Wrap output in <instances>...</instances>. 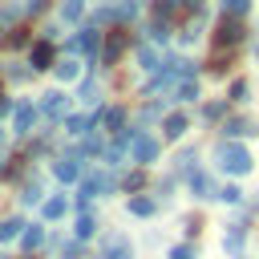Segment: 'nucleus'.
Segmentation results:
<instances>
[{
	"label": "nucleus",
	"mask_w": 259,
	"mask_h": 259,
	"mask_svg": "<svg viewBox=\"0 0 259 259\" xmlns=\"http://www.w3.org/2000/svg\"><path fill=\"white\" fill-rule=\"evenodd\" d=\"M81 12H85V0H65L61 4V16L65 20H81Z\"/></svg>",
	"instance_id": "18"
},
{
	"label": "nucleus",
	"mask_w": 259,
	"mask_h": 259,
	"mask_svg": "<svg viewBox=\"0 0 259 259\" xmlns=\"http://www.w3.org/2000/svg\"><path fill=\"white\" fill-rule=\"evenodd\" d=\"M138 61H142V69H158V53L154 49H138Z\"/></svg>",
	"instance_id": "25"
},
{
	"label": "nucleus",
	"mask_w": 259,
	"mask_h": 259,
	"mask_svg": "<svg viewBox=\"0 0 259 259\" xmlns=\"http://www.w3.org/2000/svg\"><path fill=\"white\" fill-rule=\"evenodd\" d=\"M53 174H57L61 182H77V178H81V166H77V158H61V162L53 166Z\"/></svg>",
	"instance_id": "7"
},
{
	"label": "nucleus",
	"mask_w": 259,
	"mask_h": 259,
	"mask_svg": "<svg viewBox=\"0 0 259 259\" xmlns=\"http://www.w3.org/2000/svg\"><path fill=\"white\" fill-rule=\"evenodd\" d=\"M223 134H227V138H247V134H255V125H251V121H243V117H235V121H227V125H223Z\"/></svg>",
	"instance_id": "13"
},
{
	"label": "nucleus",
	"mask_w": 259,
	"mask_h": 259,
	"mask_svg": "<svg viewBox=\"0 0 259 259\" xmlns=\"http://www.w3.org/2000/svg\"><path fill=\"white\" fill-rule=\"evenodd\" d=\"M65 109H69V97L65 93H45V113L49 117H65Z\"/></svg>",
	"instance_id": "9"
},
{
	"label": "nucleus",
	"mask_w": 259,
	"mask_h": 259,
	"mask_svg": "<svg viewBox=\"0 0 259 259\" xmlns=\"http://www.w3.org/2000/svg\"><path fill=\"white\" fill-rule=\"evenodd\" d=\"M130 146H134V162H142V166L158 162V142H154L150 134H134V138H130Z\"/></svg>",
	"instance_id": "2"
},
{
	"label": "nucleus",
	"mask_w": 259,
	"mask_h": 259,
	"mask_svg": "<svg viewBox=\"0 0 259 259\" xmlns=\"http://www.w3.org/2000/svg\"><path fill=\"white\" fill-rule=\"evenodd\" d=\"M219 198H223V202H239V198H243V190H239V186H223V190H219Z\"/></svg>",
	"instance_id": "31"
},
{
	"label": "nucleus",
	"mask_w": 259,
	"mask_h": 259,
	"mask_svg": "<svg viewBox=\"0 0 259 259\" xmlns=\"http://www.w3.org/2000/svg\"><path fill=\"white\" fill-rule=\"evenodd\" d=\"M198 97V81L194 77H182V85H178V101H194Z\"/></svg>",
	"instance_id": "16"
},
{
	"label": "nucleus",
	"mask_w": 259,
	"mask_h": 259,
	"mask_svg": "<svg viewBox=\"0 0 259 259\" xmlns=\"http://www.w3.org/2000/svg\"><path fill=\"white\" fill-rule=\"evenodd\" d=\"M178 8V0H158V16H170Z\"/></svg>",
	"instance_id": "34"
},
{
	"label": "nucleus",
	"mask_w": 259,
	"mask_h": 259,
	"mask_svg": "<svg viewBox=\"0 0 259 259\" xmlns=\"http://www.w3.org/2000/svg\"><path fill=\"white\" fill-rule=\"evenodd\" d=\"M194 162H198V154H194V150H182V154H178V170L194 174Z\"/></svg>",
	"instance_id": "22"
},
{
	"label": "nucleus",
	"mask_w": 259,
	"mask_h": 259,
	"mask_svg": "<svg viewBox=\"0 0 259 259\" xmlns=\"http://www.w3.org/2000/svg\"><path fill=\"white\" fill-rule=\"evenodd\" d=\"M121 49H125V32H113V36L105 40V49H101V65H117Z\"/></svg>",
	"instance_id": "6"
},
{
	"label": "nucleus",
	"mask_w": 259,
	"mask_h": 259,
	"mask_svg": "<svg viewBox=\"0 0 259 259\" xmlns=\"http://www.w3.org/2000/svg\"><path fill=\"white\" fill-rule=\"evenodd\" d=\"M65 214V198H49L45 202V219H61Z\"/></svg>",
	"instance_id": "23"
},
{
	"label": "nucleus",
	"mask_w": 259,
	"mask_h": 259,
	"mask_svg": "<svg viewBox=\"0 0 259 259\" xmlns=\"http://www.w3.org/2000/svg\"><path fill=\"white\" fill-rule=\"evenodd\" d=\"M20 239H24L28 251H36V247L45 243V227H28V231H20Z\"/></svg>",
	"instance_id": "15"
},
{
	"label": "nucleus",
	"mask_w": 259,
	"mask_h": 259,
	"mask_svg": "<svg viewBox=\"0 0 259 259\" xmlns=\"http://www.w3.org/2000/svg\"><path fill=\"white\" fill-rule=\"evenodd\" d=\"M32 117H36V109H32V101H24V105H16V134H28V125H32Z\"/></svg>",
	"instance_id": "12"
},
{
	"label": "nucleus",
	"mask_w": 259,
	"mask_h": 259,
	"mask_svg": "<svg viewBox=\"0 0 259 259\" xmlns=\"http://www.w3.org/2000/svg\"><path fill=\"white\" fill-rule=\"evenodd\" d=\"M186 130H190V121H186L182 113H170V117H166V130H162V134H166L170 142H178V138H182Z\"/></svg>",
	"instance_id": "10"
},
{
	"label": "nucleus",
	"mask_w": 259,
	"mask_h": 259,
	"mask_svg": "<svg viewBox=\"0 0 259 259\" xmlns=\"http://www.w3.org/2000/svg\"><path fill=\"white\" fill-rule=\"evenodd\" d=\"M190 194H194V198H219V194H214V186H210V178H206V174H198V170L190 174Z\"/></svg>",
	"instance_id": "8"
},
{
	"label": "nucleus",
	"mask_w": 259,
	"mask_h": 259,
	"mask_svg": "<svg viewBox=\"0 0 259 259\" xmlns=\"http://www.w3.org/2000/svg\"><path fill=\"white\" fill-rule=\"evenodd\" d=\"M247 4H251V0H223V12L239 16V12H247Z\"/></svg>",
	"instance_id": "29"
},
{
	"label": "nucleus",
	"mask_w": 259,
	"mask_h": 259,
	"mask_svg": "<svg viewBox=\"0 0 259 259\" xmlns=\"http://www.w3.org/2000/svg\"><path fill=\"white\" fill-rule=\"evenodd\" d=\"M142 182H146V178H142V174H130V178H125V190H138V186H142Z\"/></svg>",
	"instance_id": "37"
},
{
	"label": "nucleus",
	"mask_w": 259,
	"mask_h": 259,
	"mask_svg": "<svg viewBox=\"0 0 259 259\" xmlns=\"http://www.w3.org/2000/svg\"><path fill=\"white\" fill-rule=\"evenodd\" d=\"M77 77V61H61L57 65V81H73Z\"/></svg>",
	"instance_id": "21"
},
{
	"label": "nucleus",
	"mask_w": 259,
	"mask_h": 259,
	"mask_svg": "<svg viewBox=\"0 0 259 259\" xmlns=\"http://www.w3.org/2000/svg\"><path fill=\"white\" fill-rule=\"evenodd\" d=\"M130 214H138V219L154 214V198H130Z\"/></svg>",
	"instance_id": "17"
},
{
	"label": "nucleus",
	"mask_w": 259,
	"mask_h": 259,
	"mask_svg": "<svg viewBox=\"0 0 259 259\" xmlns=\"http://www.w3.org/2000/svg\"><path fill=\"white\" fill-rule=\"evenodd\" d=\"M20 227H24L20 219H4V223H0V243H8V239H16V235H20Z\"/></svg>",
	"instance_id": "19"
},
{
	"label": "nucleus",
	"mask_w": 259,
	"mask_h": 259,
	"mask_svg": "<svg viewBox=\"0 0 259 259\" xmlns=\"http://www.w3.org/2000/svg\"><path fill=\"white\" fill-rule=\"evenodd\" d=\"M16 20V8H0V28H8Z\"/></svg>",
	"instance_id": "35"
},
{
	"label": "nucleus",
	"mask_w": 259,
	"mask_h": 259,
	"mask_svg": "<svg viewBox=\"0 0 259 259\" xmlns=\"http://www.w3.org/2000/svg\"><path fill=\"white\" fill-rule=\"evenodd\" d=\"M121 121H125V109H105V130H121Z\"/></svg>",
	"instance_id": "20"
},
{
	"label": "nucleus",
	"mask_w": 259,
	"mask_h": 259,
	"mask_svg": "<svg viewBox=\"0 0 259 259\" xmlns=\"http://www.w3.org/2000/svg\"><path fill=\"white\" fill-rule=\"evenodd\" d=\"M247 93H251V89H247V81H235V85H231V101H239V105H243V101H247Z\"/></svg>",
	"instance_id": "27"
},
{
	"label": "nucleus",
	"mask_w": 259,
	"mask_h": 259,
	"mask_svg": "<svg viewBox=\"0 0 259 259\" xmlns=\"http://www.w3.org/2000/svg\"><path fill=\"white\" fill-rule=\"evenodd\" d=\"M130 255H134V247H130L125 235H109L105 239V259H130Z\"/></svg>",
	"instance_id": "5"
},
{
	"label": "nucleus",
	"mask_w": 259,
	"mask_h": 259,
	"mask_svg": "<svg viewBox=\"0 0 259 259\" xmlns=\"http://www.w3.org/2000/svg\"><path fill=\"white\" fill-rule=\"evenodd\" d=\"M117 16H121V20H134V16H138V4H134V0H125V4L117 8Z\"/></svg>",
	"instance_id": "32"
},
{
	"label": "nucleus",
	"mask_w": 259,
	"mask_h": 259,
	"mask_svg": "<svg viewBox=\"0 0 259 259\" xmlns=\"http://www.w3.org/2000/svg\"><path fill=\"white\" fill-rule=\"evenodd\" d=\"M81 101H97V85H93V81L81 85Z\"/></svg>",
	"instance_id": "33"
},
{
	"label": "nucleus",
	"mask_w": 259,
	"mask_h": 259,
	"mask_svg": "<svg viewBox=\"0 0 259 259\" xmlns=\"http://www.w3.org/2000/svg\"><path fill=\"white\" fill-rule=\"evenodd\" d=\"M170 259H194V247L190 243H178V247H170Z\"/></svg>",
	"instance_id": "28"
},
{
	"label": "nucleus",
	"mask_w": 259,
	"mask_h": 259,
	"mask_svg": "<svg viewBox=\"0 0 259 259\" xmlns=\"http://www.w3.org/2000/svg\"><path fill=\"white\" fill-rule=\"evenodd\" d=\"M219 166H223L227 174H247V170H251V154H247L243 146H235V142H223V146H219Z\"/></svg>",
	"instance_id": "1"
},
{
	"label": "nucleus",
	"mask_w": 259,
	"mask_h": 259,
	"mask_svg": "<svg viewBox=\"0 0 259 259\" xmlns=\"http://www.w3.org/2000/svg\"><path fill=\"white\" fill-rule=\"evenodd\" d=\"M255 61H259V49H255Z\"/></svg>",
	"instance_id": "40"
},
{
	"label": "nucleus",
	"mask_w": 259,
	"mask_h": 259,
	"mask_svg": "<svg viewBox=\"0 0 259 259\" xmlns=\"http://www.w3.org/2000/svg\"><path fill=\"white\" fill-rule=\"evenodd\" d=\"M65 130L69 134H85L89 130V117H65Z\"/></svg>",
	"instance_id": "26"
},
{
	"label": "nucleus",
	"mask_w": 259,
	"mask_h": 259,
	"mask_svg": "<svg viewBox=\"0 0 259 259\" xmlns=\"http://www.w3.org/2000/svg\"><path fill=\"white\" fill-rule=\"evenodd\" d=\"M36 198H40V182H36V178H32V182H28V186H24V202H28V206H32V202H36Z\"/></svg>",
	"instance_id": "30"
},
{
	"label": "nucleus",
	"mask_w": 259,
	"mask_h": 259,
	"mask_svg": "<svg viewBox=\"0 0 259 259\" xmlns=\"http://www.w3.org/2000/svg\"><path fill=\"white\" fill-rule=\"evenodd\" d=\"M223 109H227V105H223V101H210V105H206V117H210V121H214V117H219V113H223Z\"/></svg>",
	"instance_id": "36"
},
{
	"label": "nucleus",
	"mask_w": 259,
	"mask_h": 259,
	"mask_svg": "<svg viewBox=\"0 0 259 259\" xmlns=\"http://www.w3.org/2000/svg\"><path fill=\"white\" fill-rule=\"evenodd\" d=\"M49 65H53V45L49 40L32 45V69H49Z\"/></svg>",
	"instance_id": "11"
},
{
	"label": "nucleus",
	"mask_w": 259,
	"mask_h": 259,
	"mask_svg": "<svg viewBox=\"0 0 259 259\" xmlns=\"http://www.w3.org/2000/svg\"><path fill=\"white\" fill-rule=\"evenodd\" d=\"M243 239H247V231H243V227H231V231H227V239H223V251H231V255H235V251L243 247Z\"/></svg>",
	"instance_id": "14"
},
{
	"label": "nucleus",
	"mask_w": 259,
	"mask_h": 259,
	"mask_svg": "<svg viewBox=\"0 0 259 259\" xmlns=\"http://www.w3.org/2000/svg\"><path fill=\"white\" fill-rule=\"evenodd\" d=\"M113 190V178L109 174H89L81 182V198H93V194H109Z\"/></svg>",
	"instance_id": "3"
},
{
	"label": "nucleus",
	"mask_w": 259,
	"mask_h": 259,
	"mask_svg": "<svg viewBox=\"0 0 259 259\" xmlns=\"http://www.w3.org/2000/svg\"><path fill=\"white\" fill-rule=\"evenodd\" d=\"M0 170H4V146H0Z\"/></svg>",
	"instance_id": "39"
},
{
	"label": "nucleus",
	"mask_w": 259,
	"mask_h": 259,
	"mask_svg": "<svg viewBox=\"0 0 259 259\" xmlns=\"http://www.w3.org/2000/svg\"><path fill=\"white\" fill-rule=\"evenodd\" d=\"M28 8H32V12H40V8H45V0H28Z\"/></svg>",
	"instance_id": "38"
},
{
	"label": "nucleus",
	"mask_w": 259,
	"mask_h": 259,
	"mask_svg": "<svg viewBox=\"0 0 259 259\" xmlns=\"http://www.w3.org/2000/svg\"><path fill=\"white\" fill-rule=\"evenodd\" d=\"M93 231H97V223H93V214H81V219H77V235H81V239H89Z\"/></svg>",
	"instance_id": "24"
},
{
	"label": "nucleus",
	"mask_w": 259,
	"mask_h": 259,
	"mask_svg": "<svg viewBox=\"0 0 259 259\" xmlns=\"http://www.w3.org/2000/svg\"><path fill=\"white\" fill-rule=\"evenodd\" d=\"M214 40H219V45H239V40H243V24H239V20H227V16H223V24H219Z\"/></svg>",
	"instance_id": "4"
}]
</instances>
